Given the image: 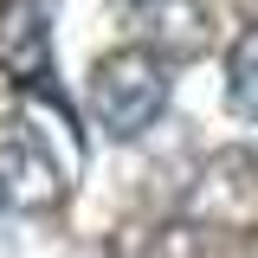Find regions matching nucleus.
Listing matches in <instances>:
<instances>
[{
    "instance_id": "nucleus-2",
    "label": "nucleus",
    "mask_w": 258,
    "mask_h": 258,
    "mask_svg": "<svg viewBox=\"0 0 258 258\" xmlns=\"http://www.w3.org/2000/svg\"><path fill=\"white\" fill-rule=\"evenodd\" d=\"M187 226L200 232H258V155L252 149H220V155L200 161L187 187Z\"/></svg>"
},
{
    "instance_id": "nucleus-5",
    "label": "nucleus",
    "mask_w": 258,
    "mask_h": 258,
    "mask_svg": "<svg viewBox=\"0 0 258 258\" xmlns=\"http://www.w3.org/2000/svg\"><path fill=\"white\" fill-rule=\"evenodd\" d=\"M129 7H136V32H142V45L161 52L168 64L207 52V39H213V20H207L200 0H129Z\"/></svg>"
},
{
    "instance_id": "nucleus-4",
    "label": "nucleus",
    "mask_w": 258,
    "mask_h": 258,
    "mask_svg": "<svg viewBox=\"0 0 258 258\" xmlns=\"http://www.w3.org/2000/svg\"><path fill=\"white\" fill-rule=\"evenodd\" d=\"M52 13L58 0H0V71L26 91H45L52 84Z\"/></svg>"
},
{
    "instance_id": "nucleus-3",
    "label": "nucleus",
    "mask_w": 258,
    "mask_h": 258,
    "mask_svg": "<svg viewBox=\"0 0 258 258\" xmlns=\"http://www.w3.org/2000/svg\"><path fill=\"white\" fill-rule=\"evenodd\" d=\"M64 187H71V174L52 161L45 136H39L26 116H0V207H13V213H45V207L64 200Z\"/></svg>"
},
{
    "instance_id": "nucleus-6",
    "label": "nucleus",
    "mask_w": 258,
    "mask_h": 258,
    "mask_svg": "<svg viewBox=\"0 0 258 258\" xmlns=\"http://www.w3.org/2000/svg\"><path fill=\"white\" fill-rule=\"evenodd\" d=\"M226 103L245 123H258V26H245L226 52Z\"/></svg>"
},
{
    "instance_id": "nucleus-1",
    "label": "nucleus",
    "mask_w": 258,
    "mask_h": 258,
    "mask_svg": "<svg viewBox=\"0 0 258 258\" xmlns=\"http://www.w3.org/2000/svg\"><path fill=\"white\" fill-rule=\"evenodd\" d=\"M91 110H97V129H103L110 142H136V136L168 110V58L149 52V45H123V52L97 58Z\"/></svg>"
}]
</instances>
